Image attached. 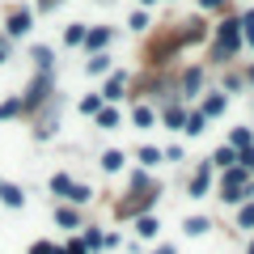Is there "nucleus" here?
Returning a JSON list of instances; mask_svg holds the SVG:
<instances>
[{
  "label": "nucleus",
  "instance_id": "obj_24",
  "mask_svg": "<svg viewBox=\"0 0 254 254\" xmlns=\"http://www.w3.org/2000/svg\"><path fill=\"white\" fill-rule=\"evenodd\" d=\"M68 190H72V174H55L51 178V195L55 199H68Z\"/></svg>",
  "mask_w": 254,
  "mask_h": 254
},
{
  "label": "nucleus",
  "instance_id": "obj_11",
  "mask_svg": "<svg viewBox=\"0 0 254 254\" xmlns=\"http://www.w3.org/2000/svg\"><path fill=\"white\" fill-rule=\"evenodd\" d=\"M30 60H34V72H55V51L47 43H38L34 51H30Z\"/></svg>",
  "mask_w": 254,
  "mask_h": 254
},
{
  "label": "nucleus",
  "instance_id": "obj_41",
  "mask_svg": "<svg viewBox=\"0 0 254 254\" xmlns=\"http://www.w3.org/2000/svg\"><path fill=\"white\" fill-rule=\"evenodd\" d=\"M242 76H246V85H250V89H254V64H250V68H246Z\"/></svg>",
  "mask_w": 254,
  "mask_h": 254
},
{
  "label": "nucleus",
  "instance_id": "obj_7",
  "mask_svg": "<svg viewBox=\"0 0 254 254\" xmlns=\"http://www.w3.org/2000/svg\"><path fill=\"white\" fill-rule=\"evenodd\" d=\"M110 43H115V30L110 26H89V34H85V51H110Z\"/></svg>",
  "mask_w": 254,
  "mask_h": 254
},
{
  "label": "nucleus",
  "instance_id": "obj_10",
  "mask_svg": "<svg viewBox=\"0 0 254 254\" xmlns=\"http://www.w3.org/2000/svg\"><path fill=\"white\" fill-rule=\"evenodd\" d=\"M55 225L68 229V233H72V229H81V208H72V203H60V208H55Z\"/></svg>",
  "mask_w": 254,
  "mask_h": 254
},
{
  "label": "nucleus",
  "instance_id": "obj_9",
  "mask_svg": "<svg viewBox=\"0 0 254 254\" xmlns=\"http://www.w3.org/2000/svg\"><path fill=\"white\" fill-rule=\"evenodd\" d=\"M199 110L208 119H220L229 110V93H220V89H212V93H203V102H199Z\"/></svg>",
  "mask_w": 254,
  "mask_h": 254
},
{
  "label": "nucleus",
  "instance_id": "obj_28",
  "mask_svg": "<svg viewBox=\"0 0 254 254\" xmlns=\"http://www.w3.org/2000/svg\"><path fill=\"white\" fill-rule=\"evenodd\" d=\"M229 144H233V148L254 144V131H250V127H233V131H229Z\"/></svg>",
  "mask_w": 254,
  "mask_h": 254
},
{
  "label": "nucleus",
  "instance_id": "obj_46",
  "mask_svg": "<svg viewBox=\"0 0 254 254\" xmlns=\"http://www.w3.org/2000/svg\"><path fill=\"white\" fill-rule=\"evenodd\" d=\"M98 4H110V0H98Z\"/></svg>",
  "mask_w": 254,
  "mask_h": 254
},
{
  "label": "nucleus",
  "instance_id": "obj_3",
  "mask_svg": "<svg viewBox=\"0 0 254 254\" xmlns=\"http://www.w3.org/2000/svg\"><path fill=\"white\" fill-rule=\"evenodd\" d=\"M246 182H250V170H246V165H229L225 178H220V199L237 208V203L246 199Z\"/></svg>",
  "mask_w": 254,
  "mask_h": 254
},
{
  "label": "nucleus",
  "instance_id": "obj_1",
  "mask_svg": "<svg viewBox=\"0 0 254 254\" xmlns=\"http://www.w3.org/2000/svg\"><path fill=\"white\" fill-rule=\"evenodd\" d=\"M242 17L237 13H225L212 30V43H208V64H233L242 55Z\"/></svg>",
  "mask_w": 254,
  "mask_h": 254
},
{
  "label": "nucleus",
  "instance_id": "obj_32",
  "mask_svg": "<svg viewBox=\"0 0 254 254\" xmlns=\"http://www.w3.org/2000/svg\"><path fill=\"white\" fill-rule=\"evenodd\" d=\"M102 106H106V102H102V93H85V98H81V110H85V115H98Z\"/></svg>",
  "mask_w": 254,
  "mask_h": 254
},
{
  "label": "nucleus",
  "instance_id": "obj_2",
  "mask_svg": "<svg viewBox=\"0 0 254 254\" xmlns=\"http://www.w3.org/2000/svg\"><path fill=\"white\" fill-rule=\"evenodd\" d=\"M51 98H55V76L51 72H34V81H30L26 93H21V110H26V115H38Z\"/></svg>",
  "mask_w": 254,
  "mask_h": 254
},
{
  "label": "nucleus",
  "instance_id": "obj_6",
  "mask_svg": "<svg viewBox=\"0 0 254 254\" xmlns=\"http://www.w3.org/2000/svg\"><path fill=\"white\" fill-rule=\"evenodd\" d=\"M212 182H216V170H212V161H203L199 170L190 174V187H187V195H190V199H208Z\"/></svg>",
  "mask_w": 254,
  "mask_h": 254
},
{
  "label": "nucleus",
  "instance_id": "obj_13",
  "mask_svg": "<svg viewBox=\"0 0 254 254\" xmlns=\"http://www.w3.org/2000/svg\"><path fill=\"white\" fill-rule=\"evenodd\" d=\"M0 203H4V208H21V203H26V190H21L17 182H0Z\"/></svg>",
  "mask_w": 254,
  "mask_h": 254
},
{
  "label": "nucleus",
  "instance_id": "obj_30",
  "mask_svg": "<svg viewBox=\"0 0 254 254\" xmlns=\"http://www.w3.org/2000/svg\"><path fill=\"white\" fill-rule=\"evenodd\" d=\"M81 242H85V250H106V233H102V229H89Z\"/></svg>",
  "mask_w": 254,
  "mask_h": 254
},
{
  "label": "nucleus",
  "instance_id": "obj_25",
  "mask_svg": "<svg viewBox=\"0 0 254 254\" xmlns=\"http://www.w3.org/2000/svg\"><path fill=\"white\" fill-rule=\"evenodd\" d=\"M148 26H153V17H148V9H136L131 17H127V30H136V34H144Z\"/></svg>",
  "mask_w": 254,
  "mask_h": 254
},
{
  "label": "nucleus",
  "instance_id": "obj_26",
  "mask_svg": "<svg viewBox=\"0 0 254 254\" xmlns=\"http://www.w3.org/2000/svg\"><path fill=\"white\" fill-rule=\"evenodd\" d=\"M182 229H187L190 237H203V233L212 229V220H208V216H187V225H182Z\"/></svg>",
  "mask_w": 254,
  "mask_h": 254
},
{
  "label": "nucleus",
  "instance_id": "obj_15",
  "mask_svg": "<svg viewBox=\"0 0 254 254\" xmlns=\"http://www.w3.org/2000/svg\"><path fill=\"white\" fill-rule=\"evenodd\" d=\"M229 165H237V148L233 144H220L216 153H212V170H229Z\"/></svg>",
  "mask_w": 254,
  "mask_h": 254
},
{
  "label": "nucleus",
  "instance_id": "obj_45",
  "mask_svg": "<svg viewBox=\"0 0 254 254\" xmlns=\"http://www.w3.org/2000/svg\"><path fill=\"white\" fill-rule=\"evenodd\" d=\"M246 254H254V242H250V250H246Z\"/></svg>",
  "mask_w": 254,
  "mask_h": 254
},
{
  "label": "nucleus",
  "instance_id": "obj_18",
  "mask_svg": "<svg viewBox=\"0 0 254 254\" xmlns=\"http://www.w3.org/2000/svg\"><path fill=\"white\" fill-rule=\"evenodd\" d=\"M85 34H89V26H85V21H72V26L64 30V43L68 47H85Z\"/></svg>",
  "mask_w": 254,
  "mask_h": 254
},
{
  "label": "nucleus",
  "instance_id": "obj_22",
  "mask_svg": "<svg viewBox=\"0 0 254 254\" xmlns=\"http://www.w3.org/2000/svg\"><path fill=\"white\" fill-rule=\"evenodd\" d=\"M237 229H254V199L237 203Z\"/></svg>",
  "mask_w": 254,
  "mask_h": 254
},
{
  "label": "nucleus",
  "instance_id": "obj_44",
  "mask_svg": "<svg viewBox=\"0 0 254 254\" xmlns=\"http://www.w3.org/2000/svg\"><path fill=\"white\" fill-rule=\"evenodd\" d=\"M85 254H102V250H85Z\"/></svg>",
  "mask_w": 254,
  "mask_h": 254
},
{
  "label": "nucleus",
  "instance_id": "obj_5",
  "mask_svg": "<svg viewBox=\"0 0 254 254\" xmlns=\"http://www.w3.org/2000/svg\"><path fill=\"white\" fill-rule=\"evenodd\" d=\"M4 30H9V38H26L30 30H34V9H30V4H13V9L4 13Z\"/></svg>",
  "mask_w": 254,
  "mask_h": 254
},
{
  "label": "nucleus",
  "instance_id": "obj_33",
  "mask_svg": "<svg viewBox=\"0 0 254 254\" xmlns=\"http://www.w3.org/2000/svg\"><path fill=\"white\" fill-rule=\"evenodd\" d=\"M140 190H153V182H148V170H136V174H131V195H140Z\"/></svg>",
  "mask_w": 254,
  "mask_h": 254
},
{
  "label": "nucleus",
  "instance_id": "obj_34",
  "mask_svg": "<svg viewBox=\"0 0 254 254\" xmlns=\"http://www.w3.org/2000/svg\"><path fill=\"white\" fill-rule=\"evenodd\" d=\"M242 85H246V76H242V72H229L225 81H220V93H237Z\"/></svg>",
  "mask_w": 254,
  "mask_h": 254
},
{
  "label": "nucleus",
  "instance_id": "obj_38",
  "mask_svg": "<svg viewBox=\"0 0 254 254\" xmlns=\"http://www.w3.org/2000/svg\"><path fill=\"white\" fill-rule=\"evenodd\" d=\"M64 254H85V242H81V237H72V242L64 246Z\"/></svg>",
  "mask_w": 254,
  "mask_h": 254
},
{
  "label": "nucleus",
  "instance_id": "obj_17",
  "mask_svg": "<svg viewBox=\"0 0 254 254\" xmlns=\"http://www.w3.org/2000/svg\"><path fill=\"white\" fill-rule=\"evenodd\" d=\"M136 233L140 237H157V233H161V225H157L153 212H140V216H136Z\"/></svg>",
  "mask_w": 254,
  "mask_h": 254
},
{
  "label": "nucleus",
  "instance_id": "obj_35",
  "mask_svg": "<svg viewBox=\"0 0 254 254\" xmlns=\"http://www.w3.org/2000/svg\"><path fill=\"white\" fill-rule=\"evenodd\" d=\"M30 254H64V246H55V242H34V246H30Z\"/></svg>",
  "mask_w": 254,
  "mask_h": 254
},
{
  "label": "nucleus",
  "instance_id": "obj_29",
  "mask_svg": "<svg viewBox=\"0 0 254 254\" xmlns=\"http://www.w3.org/2000/svg\"><path fill=\"white\" fill-rule=\"evenodd\" d=\"M123 161H127V157L119 153V148H110V153L102 157V170H106V174H119V170H123Z\"/></svg>",
  "mask_w": 254,
  "mask_h": 254
},
{
  "label": "nucleus",
  "instance_id": "obj_21",
  "mask_svg": "<svg viewBox=\"0 0 254 254\" xmlns=\"http://www.w3.org/2000/svg\"><path fill=\"white\" fill-rule=\"evenodd\" d=\"M136 157H140V170H153V165H161V161H165V157H161V148H153V144H144Z\"/></svg>",
  "mask_w": 254,
  "mask_h": 254
},
{
  "label": "nucleus",
  "instance_id": "obj_39",
  "mask_svg": "<svg viewBox=\"0 0 254 254\" xmlns=\"http://www.w3.org/2000/svg\"><path fill=\"white\" fill-rule=\"evenodd\" d=\"M51 9H60V0H38V13H51Z\"/></svg>",
  "mask_w": 254,
  "mask_h": 254
},
{
  "label": "nucleus",
  "instance_id": "obj_4",
  "mask_svg": "<svg viewBox=\"0 0 254 254\" xmlns=\"http://www.w3.org/2000/svg\"><path fill=\"white\" fill-rule=\"evenodd\" d=\"M203 81H208V68L203 64H190V68H182V76H178V102H187V98H199L203 93Z\"/></svg>",
  "mask_w": 254,
  "mask_h": 254
},
{
  "label": "nucleus",
  "instance_id": "obj_8",
  "mask_svg": "<svg viewBox=\"0 0 254 254\" xmlns=\"http://www.w3.org/2000/svg\"><path fill=\"white\" fill-rule=\"evenodd\" d=\"M98 93H102V102H110V106H115L119 98H127V72H110Z\"/></svg>",
  "mask_w": 254,
  "mask_h": 254
},
{
  "label": "nucleus",
  "instance_id": "obj_27",
  "mask_svg": "<svg viewBox=\"0 0 254 254\" xmlns=\"http://www.w3.org/2000/svg\"><path fill=\"white\" fill-rule=\"evenodd\" d=\"M237 17H242V43H246V47H254V9L237 13Z\"/></svg>",
  "mask_w": 254,
  "mask_h": 254
},
{
  "label": "nucleus",
  "instance_id": "obj_12",
  "mask_svg": "<svg viewBox=\"0 0 254 254\" xmlns=\"http://www.w3.org/2000/svg\"><path fill=\"white\" fill-rule=\"evenodd\" d=\"M161 123L170 127V131H182V123H187V106H182V102L165 106V110H161Z\"/></svg>",
  "mask_w": 254,
  "mask_h": 254
},
{
  "label": "nucleus",
  "instance_id": "obj_43",
  "mask_svg": "<svg viewBox=\"0 0 254 254\" xmlns=\"http://www.w3.org/2000/svg\"><path fill=\"white\" fill-rule=\"evenodd\" d=\"M148 4H157V0H140V9H148Z\"/></svg>",
  "mask_w": 254,
  "mask_h": 254
},
{
  "label": "nucleus",
  "instance_id": "obj_14",
  "mask_svg": "<svg viewBox=\"0 0 254 254\" xmlns=\"http://www.w3.org/2000/svg\"><path fill=\"white\" fill-rule=\"evenodd\" d=\"M182 131H187V136H203V131H208V115H203V110H187Z\"/></svg>",
  "mask_w": 254,
  "mask_h": 254
},
{
  "label": "nucleus",
  "instance_id": "obj_37",
  "mask_svg": "<svg viewBox=\"0 0 254 254\" xmlns=\"http://www.w3.org/2000/svg\"><path fill=\"white\" fill-rule=\"evenodd\" d=\"M161 157H165V161H174V165H178V161H182V157H187V153H182L178 144H170V148H161Z\"/></svg>",
  "mask_w": 254,
  "mask_h": 254
},
{
  "label": "nucleus",
  "instance_id": "obj_20",
  "mask_svg": "<svg viewBox=\"0 0 254 254\" xmlns=\"http://www.w3.org/2000/svg\"><path fill=\"white\" fill-rule=\"evenodd\" d=\"M93 199V190L85 187V182H72V190H68V199L64 203H72V208H81V203H89Z\"/></svg>",
  "mask_w": 254,
  "mask_h": 254
},
{
  "label": "nucleus",
  "instance_id": "obj_16",
  "mask_svg": "<svg viewBox=\"0 0 254 254\" xmlns=\"http://www.w3.org/2000/svg\"><path fill=\"white\" fill-rule=\"evenodd\" d=\"M85 72H89V76H102V72H110V55H106V51H93L89 60H85Z\"/></svg>",
  "mask_w": 254,
  "mask_h": 254
},
{
  "label": "nucleus",
  "instance_id": "obj_42",
  "mask_svg": "<svg viewBox=\"0 0 254 254\" xmlns=\"http://www.w3.org/2000/svg\"><path fill=\"white\" fill-rule=\"evenodd\" d=\"M157 254H178V250H174V246H161V250H157Z\"/></svg>",
  "mask_w": 254,
  "mask_h": 254
},
{
  "label": "nucleus",
  "instance_id": "obj_23",
  "mask_svg": "<svg viewBox=\"0 0 254 254\" xmlns=\"http://www.w3.org/2000/svg\"><path fill=\"white\" fill-rule=\"evenodd\" d=\"M93 119H98V127H106V131H115V127H119V110L110 106V102H106V106H102Z\"/></svg>",
  "mask_w": 254,
  "mask_h": 254
},
{
  "label": "nucleus",
  "instance_id": "obj_40",
  "mask_svg": "<svg viewBox=\"0 0 254 254\" xmlns=\"http://www.w3.org/2000/svg\"><path fill=\"white\" fill-rule=\"evenodd\" d=\"M9 51H13V47H9V38H4V43H0V64L9 60Z\"/></svg>",
  "mask_w": 254,
  "mask_h": 254
},
{
  "label": "nucleus",
  "instance_id": "obj_47",
  "mask_svg": "<svg viewBox=\"0 0 254 254\" xmlns=\"http://www.w3.org/2000/svg\"><path fill=\"white\" fill-rule=\"evenodd\" d=\"M250 174H254V165H250Z\"/></svg>",
  "mask_w": 254,
  "mask_h": 254
},
{
  "label": "nucleus",
  "instance_id": "obj_31",
  "mask_svg": "<svg viewBox=\"0 0 254 254\" xmlns=\"http://www.w3.org/2000/svg\"><path fill=\"white\" fill-rule=\"evenodd\" d=\"M17 115H26V110H21V98H4L0 102V119H17Z\"/></svg>",
  "mask_w": 254,
  "mask_h": 254
},
{
  "label": "nucleus",
  "instance_id": "obj_36",
  "mask_svg": "<svg viewBox=\"0 0 254 254\" xmlns=\"http://www.w3.org/2000/svg\"><path fill=\"white\" fill-rule=\"evenodd\" d=\"M203 13H229V0H199Z\"/></svg>",
  "mask_w": 254,
  "mask_h": 254
},
{
  "label": "nucleus",
  "instance_id": "obj_19",
  "mask_svg": "<svg viewBox=\"0 0 254 254\" xmlns=\"http://www.w3.org/2000/svg\"><path fill=\"white\" fill-rule=\"evenodd\" d=\"M131 123H136V127H153L157 123V110L148 106V102H140V106L131 110Z\"/></svg>",
  "mask_w": 254,
  "mask_h": 254
}]
</instances>
